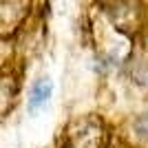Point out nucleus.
I'll return each mask as SVG.
<instances>
[{
  "mask_svg": "<svg viewBox=\"0 0 148 148\" xmlns=\"http://www.w3.org/2000/svg\"><path fill=\"white\" fill-rule=\"evenodd\" d=\"M51 91H53V84H51L49 80L36 82V84H33V88H31V97H29V108H31V111L40 108V106H42L44 102L51 97Z\"/></svg>",
  "mask_w": 148,
  "mask_h": 148,
  "instance_id": "f257e3e1",
  "label": "nucleus"
}]
</instances>
